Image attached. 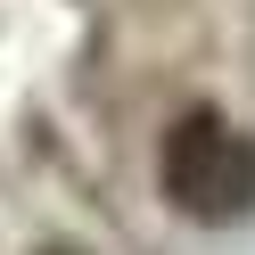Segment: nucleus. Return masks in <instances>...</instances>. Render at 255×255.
I'll use <instances>...</instances> for the list:
<instances>
[{"mask_svg": "<svg viewBox=\"0 0 255 255\" xmlns=\"http://www.w3.org/2000/svg\"><path fill=\"white\" fill-rule=\"evenodd\" d=\"M165 198L181 206L189 222H239L255 206V140L231 132L222 116H181L165 132Z\"/></svg>", "mask_w": 255, "mask_h": 255, "instance_id": "f257e3e1", "label": "nucleus"}]
</instances>
